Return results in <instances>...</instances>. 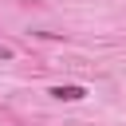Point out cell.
Returning <instances> with one entry per match:
<instances>
[{
    "label": "cell",
    "mask_w": 126,
    "mask_h": 126,
    "mask_svg": "<svg viewBox=\"0 0 126 126\" xmlns=\"http://www.w3.org/2000/svg\"><path fill=\"white\" fill-rule=\"evenodd\" d=\"M12 55H16V51H12V47H8V43H0V63H8V59H12Z\"/></svg>",
    "instance_id": "7a4b0ae2"
},
{
    "label": "cell",
    "mask_w": 126,
    "mask_h": 126,
    "mask_svg": "<svg viewBox=\"0 0 126 126\" xmlns=\"http://www.w3.org/2000/svg\"><path fill=\"white\" fill-rule=\"evenodd\" d=\"M47 94L59 98V102H79V98H87V87H79V83H63V87H51Z\"/></svg>",
    "instance_id": "6da1fadb"
}]
</instances>
